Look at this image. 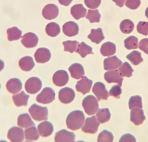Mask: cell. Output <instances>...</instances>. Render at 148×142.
<instances>
[{"instance_id":"d4e9b609","label":"cell","mask_w":148,"mask_h":142,"mask_svg":"<svg viewBox=\"0 0 148 142\" xmlns=\"http://www.w3.org/2000/svg\"><path fill=\"white\" fill-rule=\"evenodd\" d=\"M19 65L23 71H31L35 66L33 58L30 56H24L19 61Z\"/></svg>"},{"instance_id":"74e56055","label":"cell","mask_w":148,"mask_h":142,"mask_svg":"<svg viewBox=\"0 0 148 142\" xmlns=\"http://www.w3.org/2000/svg\"><path fill=\"white\" fill-rule=\"evenodd\" d=\"M114 136L112 133L106 130H104L99 133L97 138L99 142H112Z\"/></svg>"},{"instance_id":"6da1fadb","label":"cell","mask_w":148,"mask_h":142,"mask_svg":"<svg viewBox=\"0 0 148 142\" xmlns=\"http://www.w3.org/2000/svg\"><path fill=\"white\" fill-rule=\"evenodd\" d=\"M85 118L82 111L75 110L72 111L68 115L66 120L68 128L73 130L79 129L83 125Z\"/></svg>"},{"instance_id":"ee69618b","label":"cell","mask_w":148,"mask_h":142,"mask_svg":"<svg viewBox=\"0 0 148 142\" xmlns=\"http://www.w3.org/2000/svg\"><path fill=\"white\" fill-rule=\"evenodd\" d=\"M101 0H84L86 6L91 9L97 8L100 5Z\"/></svg>"},{"instance_id":"ac0fdd59","label":"cell","mask_w":148,"mask_h":142,"mask_svg":"<svg viewBox=\"0 0 148 142\" xmlns=\"http://www.w3.org/2000/svg\"><path fill=\"white\" fill-rule=\"evenodd\" d=\"M6 87L10 93L14 94L19 92L22 89V84L21 80L17 78H12L7 82Z\"/></svg>"},{"instance_id":"5b68a950","label":"cell","mask_w":148,"mask_h":142,"mask_svg":"<svg viewBox=\"0 0 148 142\" xmlns=\"http://www.w3.org/2000/svg\"><path fill=\"white\" fill-rule=\"evenodd\" d=\"M42 83L41 80L36 77H32L28 79L25 85L26 91L31 94L36 93L41 89Z\"/></svg>"},{"instance_id":"9a60e30c","label":"cell","mask_w":148,"mask_h":142,"mask_svg":"<svg viewBox=\"0 0 148 142\" xmlns=\"http://www.w3.org/2000/svg\"><path fill=\"white\" fill-rule=\"evenodd\" d=\"M92 82V80L86 76H83L81 79L77 81L75 86L76 90L84 95L90 92Z\"/></svg>"},{"instance_id":"5bb4252c","label":"cell","mask_w":148,"mask_h":142,"mask_svg":"<svg viewBox=\"0 0 148 142\" xmlns=\"http://www.w3.org/2000/svg\"><path fill=\"white\" fill-rule=\"evenodd\" d=\"M104 77L105 80L109 83H114L118 84L121 86H122L123 79L118 70L106 71L104 73Z\"/></svg>"},{"instance_id":"bcb514c9","label":"cell","mask_w":148,"mask_h":142,"mask_svg":"<svg viewBox=\"0 0 148 142\" xmlns=\"http://www.w3.org/2000/svg\"><path fill=\"white\" fill-rule=\"evenodd\" d=\"M138 48L148 54V38L142 39L139 42Z\"/></svg>"},{"instance_id":"681fc988","label":"cell","mask_w":148,"mask_h":142,"mask_svg":"<svg viewBox=\"0 0 148 142\" xmlns=\"http://www.w3.org/2000/svg\"><path fill=\"white\" fill-rule=\"evenodd\" d=\"M112 1L114 2L116 5L119 6V7H123L125 1V0H112Z\"/></svg>"},{"instance_id":"1f68e13d","label":"cell","mask_w":148,"mask_h":142,"mask_svg":"<svg viewBox=\"0 0 148 142\" xmlns=\"http://www.w3.org/2000/svg\"><path fill=\"white\" fill-rule=\"evenodd\" d=\"M75 52L79 54L81 57L84 58L88 54H93L92 48L86 44L84 42H82L78 45Z\"/></svg>"},{"instance_id":"7a4b0ae2","label":"cell","mask_w":148,"mask_h":142,"mask_svg":"<svg viewBox=\"0 0 148 142\" xmlns=\"http://www.w3.org/2000/svg\"><path fill=\"white\" fill-rule=\"evenodd\" d=\"M29 112L33 119L39 122L48 119V110L47 107H43L35 103L29 109Z\"/></svg>"},{"instance_id":"8992f818","label":"cell","mask_w":148,"mask_h":142,"mask_svg":"<svg viewBox=\"0 0 148 142\" xmlns=\"http://www.w3.org/2000/svg\"><path fill=\"white\" fill-rule=\"evenodd\" d=\"M100 123L95 116L87 118L82 130L86 133H95L97 131Z\"/></svg>"},{"instance_id":"d590c367","label":"cell","mask_w":148,"mask_h":142,"mask_svg":"<svg viewBox=\"0 0 148 142\" xmlns=\"http://www.w3.org/2000/svg\"><path fill=\"white\" fill-rule=\"evenodd\" d=\"M128 104L129 108L131 110L136 108H142L141 97L138 95L131 96L129 99Z\"/></svg>"},{"instance_id":"b9f144b4","label":"cell","mask_w":148,"mask_h":142,"mask_svg":"<svg viewBox=\"0 0 148 142\" xmlns=\"http://www.w3.org/2000/svg\"><path fill=\"white\" fill-rule=\"evenodd\" d=\"M137 30L139 33L147 35L148 34V22L140 21L137 25Z\"/></svg>"},{"instance_id":"7c38bea8","label":"cell","mask_w":148,"mask_h":142,"mask_svg":"<svg viewBox=\"0 0 148 142\" xmlns=\"http://www.w3.org/2000/svg\"><path fill=\"white\" fill-rule=\"evenodd\" d=\"M38 38L36 35L32 32L27 33L22 37L21 42L23 45L28 48L36 46L38 43Z\"/></svg>"},{"instance_id":"d6986e66","label":"cell","mask_w":148,"mask_h":142,"mask_svg":"<svg viewBox=\"0 0 148 142\" xmlns=\"http://www.w3.org/2000/svg\"><path fill=\"white\" fill-rule=\"evenodd\" d=\"M105 70H113L118 68L122 62L116 55L105 58L103 62Z\"/></svg>"},{"instance_id":"ba28073f","label":"cell","mask_w":148,"mask_h":142,"mask_svg":"<svg viewBox=\"0 0 148 142\" xmlns=\"http://www.w3.org/2000/svg\"><path fill=\"white\" fill-rule=\"evenodd\" d=\"M92 90L96 96L98 101L101 100H107L109 96V92L104 84L101 82L95 83L92 87Z\"/></svg>"},{"instance_id":"484cf974","label":"cell","mask_w":148,"mask_h":142,"mask_svg":"<svg viewBox=\"0 0 148 142\" xmlns=\"http://www.w3.org/2000/svg\"><path fill=\"white\" fill-rule=\"evenodd\" d=\"M86 11L87 10L81 4L74 5L71 10V15L77 20L84 17L86 16Z\"/></svg>"},{"instance_id":"c3c4849f","label":"cell","mask_w":148,"mask_h":142,"mask_svg":"<svg viewBox=\"0 0 148 142\" xmlns=\"http://www.w3.org/2000/svg\"><path fill=\"white\" fill-rule=\"evenodd\" d=\"M59 3L62 5L65 6H68L73 0H58Z\"/></svg>"},{"instance_id":"d6a6232c","label":"cell","mask_w":148,"mask_h":142,"mask_svg":"<svg viewBox=\"0 0 148 142\" xmlns=\"http://www.w3.org/2000/svg\"><path fill=\"white\" fill-rule=\"evenodd\" d=\"M24 132L25 139L26 140L36 141L39 137V135L36 127L35 126L25 129Z\"/></svg>"},{"instance_id":"3957f363","label":"cell","mask_w":148,"mask_h":142,"mask_svg":"<svg viewBox=\"0 0 148 142\" xmlns=\"http://www.w3.org/2000/svg\"><path fill=\"white\" fill-rule=\"evenodd\" d=\"M82 105L85 112L88 115L95 114L99 108L97 99L92 95H89L83 100Z\"/></svg>"},{"instance_id":"f1b7e54d","label":"cell","mask_w":148,"mask_h":142,"mask_svg":"<svg viewBox=\"0 0 148 142\" xmlns=\"http://www.w3.org/2000/svg\"><path fill=\"white\" fill-rule=\"evenodd\" d=\"M97 121L102 124L108 122L110 119L111 114L108 108L99 109L96 114Z\"/></svg>"},{"instance_id":"e575fe53","label":"cell","mask_w":148,"mask_h":142,"mask_svg":"<svg viewBox=\"0 0 148 142\" xmlns=\"http://www.w3.org/2000/svg\"><path fill=\"white\" fill-rule=\"evenodd\" d=\"M126 58L132 64L137 65L143 61L140 52L136 50L133 51L126 56Z\"/></svg>"},{"instance_id":"f546056e","label":"cell","mask_w":148,"mask_h":142,"mask_svg":"<svg viewBox=\"0 0 148 142\" xmlns=\"http://www.w3.org/2000/svg\"><path fill=\"white\" fill-rule=\"evenodd\" d=\"M45 31L49 36L51 37H55L60 33V27L57 23L54 22H51L47 25Z\"/></svg>"},{"instance_id":"7bdbcfd3","label":"cell","mask_w":148,"mask_h":142,"mask_svg":"<svg viewBox=\"0 0 148 142\" xmlns=\"http://www.w3.org/2000/svg\"><path fill=\"white\" fill-rule=\"evenodd\" d=\"M119 85L113 86L110 90L109 92L110 96H113L116 98H120V95L122 93V89Z\"/></svg>"},{"instance_id":"e0dca14e","label":"cell","mask_w":148,"mask_h":142,"mask_svg":"<svg viewBox=\"0 0 148 142\" xmlns=\"http://www.w3.org/2000/svg\"><path fill=\"white\" fill-rule=\"evenodd\" d=\"M143 109L138 108L131 109L130 113V120L136 126L143 124L145 119Z\"/></svg>"},{"instance_id":"4316f807","label":"cell","mask_w":148,"mask_h":142,"mask_svg":"<svg viewBox=\"0 0 148 142\" xmlns=\"http://www.w3.org/2000/svg\"><path fill=\"white\" fill-rule=\"evenodd\" d=\"M116 51L115 45L109 41L103 43L100 49V52L104 56H109L112 55L115 53Z\"/></svg>"},{"instance_id":"52a82bcc","label":"cell","mask_w":148,"mask_h":142,"mask_svg":"<svg viewBox=\"0 0 148 142\" xmlns=\"http://www.w3.org/2000/svg\"><path fill=\"white\" fill-rule=\"evenodd\" d=\"M75 94L72 88L65 87L62 88L58 93V98L60 101L64 104H69L74 100Z\"/></svg>"},{"instance_id":"f6af8a7d","label":"cell","mask_w":148,"mask_h":142,"mask_svg":"<svg viewBox=\"0 0 148 142\" xmlns=\"http://www.w3.org/2000/svg\"><path fill=\"white\" fill-rule=\"evenodd\" d=\"M140 3V0H126L125 5L130 9L135 10L139 7Z\"/></svg>"},{"instance_id":"f35d334b","label":"cell","mask_w":148,"mask_h":142,"mask_svg":"<svg viewBox=\"0 0 148 142\" xmlns=\"http://www.w3.org/2000/svg\"><path fill=\"white\" fill-rule=\"evenodd\" d=\"M125 47L128 50L138 48V38L133 36H130L125 39L124 41Z\"/></svg>"},{"instance_id":"7402d4cb","label":"cell","mask_w":148,"mask_h":142,"mask_svg":"<svg viewBox=\"0 0 148 142\" xmlns=\"http://www.w3.org/2000/svg\"><path fill=\"white\" fill-rule=\"evenodd\" d=\"M71 76L76 79L81 78L85 73L84 69L79 63H75L71 65L69 68Z\"/></svg>"},{"instance_id":"30bf717a","label":"cell","mask_w":148,"mask_h":142,"mask_svg":"<svg viewBox=\"0 0 148 142\" xmlns=\"http://www.w3.org/2000/svg\"><path fill=\"white\" fill-rule=\"evenodd\" d=\"M69 76L67 72L60 70L56 71L52 78L53 83L56 86L61 87L65 85L68 82Z\"/></svg>"},{"instance_id":"f907efd6","label":"cell","mask_w":148,"mask_h":142,"mask_svg":"<svg viewBox=\"0 0 148 142\" xmlns=\"http://www.w3.org/2000/svg\"><path fill=\"white\" fill-rule=\"evenodd\" d=\"M145 15L148 18V7L146 8L145 12Z\"/></svg>"},{"instance_id":"44dd1931","label":"cell","mask_w":148,"mask_h":142,"mask_svg":"<svg viewBox=\"0 0 148 142\" xmlns=\"http://www.w3.org/2000/svg\"><path fill=\"white\" fill-rule=\"evenodd\" d=\"M79 27L74 22L70 21L65 23L62 26V30L65 35L68 37L76 35L78 33Z\"/></svg>"},{"instance_id":"60d3db41","label":"cell","mask_w":148,"mask_h":142,"mask_svg":"<svg viewBox=\"0 0 148 142\" xmlns=\"http://www.w3.org/2000/svg\"><path fill=\"white\" fill-rule=\"evenodd\" d=\"M62 43L64 46V51L72 53L75 51L79 42L77 41L68 40L63 41Z\"/></svg>"},{"instance_id":"ffe728a7","label":"cell","mask_w":148,"mask_h":142,"mask_svg":"<svg viewBox=\"0 0 148 142\" xmlns=\"http://www.w3.org/2000/svg\"><path fill=\"white\" fill-rule=\"evenodd\" d=\"M37 129L40 135L45 137L50 136L53 130L52 124L48 121H44L40 123L38 126Z\"/></svg>"},{"instance_id":"277c9868","label":"cell","mask_w":148,"mask_h":142,"mask_svg":"<svg viewBox=\"0 0 148 142\" xmlns=\"http://www.w3.org/2000/svg\"><path fill=\"white\" fill-rule=\"evenodd\" d=\"M55 92L53 89L50 87H45L37 95L36 100L41 103L49 104L55 99Z\"/></svg>"},{"instance_id":"7dc6e473","label":"cell","mask_w":148,"mask_h":142,"mask_svg":"<svg viewBox=\"0 0 148 142\" xmlns=\"http://www.w3.org/2000/svg\"><path fill=\"white\" fill-rule=\"evenodd\" d=\"M119 141L136 142V138L133 135L129 133H127L123 135L121 137Z\"/></svg>"},{"instance_id":"836d02e7","label":"cell","mask_w":148,"mask_h":142,"mask_svg":"<svg viewBox=\"0 0 148 142\" xmlns=\"http://www.w3.org/2000/svg\"><path fill=\"white\" fill-rule=\"evenodd\" d=\"M120 28L121 32L125 34H129L133 30L134 24L130 20L128 19H125L121 21Z\"/></svg>"},{"instance_id":"83f0119b","label":"cell","mask_w":148,"mask_h":142,"mask_svg":"<svg viewBox=\"0 0 148 142\" xmlns=\"http://www.w3.org/2000/svg\"><path fill=\"white\" fill-rule=\"evenodd\" d=\"M88 37L92 42L97 44L99 43L104 39L102 30L100 28L92 29L91 33L88 36Z\"/></svg>"},{"instance_id":"ab89813d","label":"cell","mask_w":148,"mask_h":142,"mask_svg":"<svg viewBox=\"0 0 148 142\" xmlns=\"http://www.w3.org/2000/svg\"><path fill=\"white\" fill-rule=\"evenodd\" d=\"M100 17L101 15L98 9L95 10L89 9L88 10L86 18L89 20L90 23H92L99 22Z\"/></svg>"},{"instance_id":"8fae6325","label":"cell","mask_w":148,"mask_h":142,"mask_svg":"<svg viewBox=\"0 0 148 142\" xmlns=\"http://www.w3.org/2000/svg\"><path fill=\"white\" fill-rule=\"evenodd\" d=\"M59 12V9L57 5L53 4H49L44 7L42 14L45 19L51 20L57 17Z\"/></svg>"},{"instance_id":"cb8c5ba5","label":"cell","mask_w":148,"mask_h":142,"mask_svg":"<svg viewBox=\"0 0 148 142\" xmlns=\"http://www.w3.org/2000/svg\"><path fill=\"white\" fill-rule=\"evenodd\" d=\"M17 125L19 126L24 128L35 125L34 123L27 113L21 114L18 116L17 119Z\"/></svg>"},{"instance_id":"9c48e42d","label":"cell","mask_w":148,"mask_h":142,"mask_svg":"<svg viewBox=\"0 0 148 142\" xmlns=\"http://www.w3.org/2000/svg\"><path fill=\"white\" fill-rule=\"evenodd\" d=\"M7 137L11 142H22L24 139L23 130L20 127H13L8 131Z\"/></svg>"},{"instance_id":"4fadbf2b","label":"cell","mask_w":148,"mask_h":142,"mask_svg":"<svg viewBox=\"0 0 148 142\" xmlns=\"http://www.w3.org/2000/svg\"><path fill=\"white\" fill-rule=\"evenodd\" d=\"M75 135L73 132L64 129L59 130L56 134L54 137L55 142H75Z\"/></svg>"},{"instance_id":"2e32d148","label":"cell","mask_w":148,"mask_h":142,"mask_svg":"<svg viewBox=\"0 0 148 142\" xmlns=\"http://www.w3.org/2000/svg\"><path fill=\"white\" fill-rule=\"evenodd\" d=\"M51 53L48 49L45 48H38L35 52L34 57L36 61L43 63L49 61L51 57Z\"/></svg>"},{"instance_id":"603a6c76","label":"cell","mask_w":148,"mask_h":142,"mask_svg":"<svg viewBox=\"0 0 148 142\" xmlns=\"http://www.w3.org/2000/svg\"><path fill=\"white\" fill-rule=\"evenodd\" d=\"M29 96L26 94L24 91L19 93L13 95L12 98L15 105L18 107L26 106Z\"/></svg>"},{"instance_id":"4dcf8cb0","label":"cell","mask_w":148,"mask_h":142,"mask_svg":"<svg viewBox=\"0 0 148 142\" xmlns=\"http://www.w3.org/2000/svg\"><path fill=\"white\" fill-rule=\"evenodd\" d=\"M8 38L10 41L19 39L21 37L22 31L17 27L14 26L8 29L7 31Z\"/></svg>"},{"instance_id":"8d00e7d4","label":"cell","mask_w":148,"mask_h":142,"mask_svg":"<svg viewBox=\"0 0 148 142\" xmlns=\"http://www.w3.org/2000/svg\"><path fill=\"white\" fill-rule=\"evenodd\" d=\"M118 70L122 77H130L132 75L134 70L130 65L127 62H124L118 69Z\"/></svg>"}]
</instances>
